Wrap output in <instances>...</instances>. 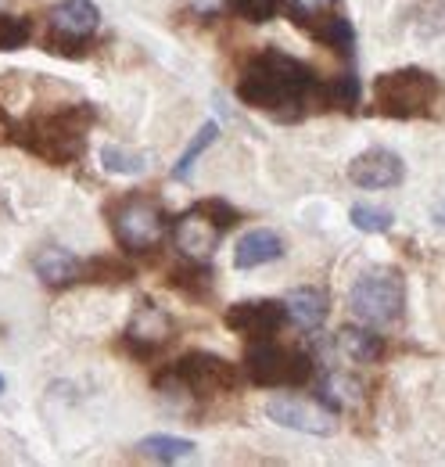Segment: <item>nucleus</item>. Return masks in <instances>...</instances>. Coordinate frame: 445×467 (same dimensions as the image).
<instances>
[{
  "label": "nucleus",
  "instance_id": "1",
  "mask_svg": "<svg viewBox=\"0 0 445 467\" xmlns=\"http://www.w3.org/2000/svg\"><path fill=\"white\" fill-rule=\"evenodd\" d=\"M237 98L277 119H298L309 109H320V79L305 61L270 47L241 72Z\"/></svg>",
  "mask_w": 445,
  "mask_h": 467
},
{
  "label": "nucleus",
  "instance_id": "2",
  "mask_svg": "<svg viewBox=\"0 0 445 467\" xmlns=\"http://www.w3.org/2000/svg\"><path fill=\"white\" fill-rule=\"evenodd\" d=\"M90 126H94L90 105H68V109L29 119L22 130H15V133H22L15 140L51 166H72L87 151V130Z\"/></svg>",
  "mask_w": 445,
  "mask_h": 467
},
{
  "label": "nucleus",
  "instance_id": "3",
  "mask_svg": "<svg viewBox=\"0 0 445 467\" xmlns=\"http://www.w3.org/2000/svg\"><path fill=\"white\" fill-rule=\"evenodd\" d=\"M442 87L424 68L381 72L370 87V109L385 119H424L435 112Z\"/></svg>",
  "mask_w": 445,
  "mask_h": 467
},
{
  "label": "nucleus",
  "instance_id": "4",
  "mask_svg": "<svg viewBox=\"0 0 445 467\" xmlns=\"http://www.w3.org/2000/svg\"><path fill=\"white\" fill-rule=\"evenodd\" d=\"M348 306L352 313L367 324V327H391L402 320V309H406V285H402V274L391 270V266H374L367 270L352 292H348Z\"/></svg>",
  "mask_w": 445,
  "mask_h": 467
},
{
  "label": "nucleus",
  "instance_id": "5",
  "mask_svg": "<svg viewBox=\"0 0 445 467\" xmlns=\"http://www.w3.org/2000/svg\"><path fill=\"white\" fill-rule=\"evenodd\" d=\"M244 370L259 389H280V385H305L316 374L313 356L280 349L274 338H255L244 349Z\"/></svg>",
  "mask_w": 445,
  "mask_h": 467
},
{
  "label": "nucleus",
  "instance_id": "6",
  "mask_svg": "<svg viewBox=\"0 0 445 467\" xmlns=\"http://www.w3.org/2000/svg\"><path fill=\"white\" fill-rule=\"evenodd\" d=\"M111 231H115V241L122 244V252L144 255V252L162 244V237H166V213L155 202H148V198H129V202H122L115 209Z\"/></svg>",
  "mask_w": 445,
  "mask_h": 467
},
{
  "label": "nucleus",
  "instance_id": "7",
  "mask_svg": "<svg viewBox=\"0 0 445 467\" xmlns=\"http://www.w3.org/2000/svg\"><path fill=\"white\" fill-rule=\"evenodd\" d=\"M187 389L191 396H220V392H233L241 374L230 359H222L216 352H187L183 359H176L169 367Z\"/></svg>",
  "mask_w": 445,
  "mask_h": 467
},
{
  "label": "nucleus",
  "instance_id": "8",
  "mask_svg": "<svg viewBox=\"0 0 445 467\" xmlns=\"http://www.w3.org/2000/svg\"><path fill=\"white\" fill-rule=\"evenodd\" d=\"M266 417L277 420L280 428H291V431H302V435H334L337 431V420L327 407L320 403H305V400H295V396H277L266 403Z\"/></svg>",
  "mask_w": 445,
  "mask_h": 467
},
{
  "label": "nucleus",
  "instance_id": "9",
  "mask_svg": "<svg viewBox=\"0 0 445 467\" xmlns=\"http://www.w3.org/2000/svg\"><path fill=\"white\" fill-rule=\"evenodd\" d=\"M222 324H226L233 335L248 338V342H255V338H274L280 331V324H284V306H280V302H270V298H259V302H233V306H226Z\"/></svg>",
  "mask_w": 445,
  "mask_h": 467
},
{
  "label": "nucleus",
  "instance_id": "10",
  "mask_svg": "<svg viewBox=\"0 0 445 467\" xmlns=\"http://www.w3.org/2000/svg\"><path fill=\"white\" fill-rule=\"evenodd\" d=\"M348 180L363 191H385L406 180V162L391 148H367L348 162Z\"/></svg>",
  "mask_w": 445,
  "mask_h": 467
},
{
  "label": "nucleus",
  "instance_id": "11",
  "mask_svg": "<svg viewBox=\"0 0 445 467\" xmlns=\"http://www.w3.org/2000/svg\"><path fill=\"white\" fill-rule=\"evenodd\" d=\"M101 11L94 0H61L51 11V47L61 44H83L98 33Z\"/></svg>",
  "mask_w": 445,
  "mask_h": 467
},
{
  "label": "nucleus",
  "instance_id": "12",
  "mask_svg": "<svg viewBox=\"0 0 445 467\" xmlns=\"http://www.w3.org/2000/svg\"><path fill=\"white\" fill-rule=\"evenodd\" d=\"M169 338H172V320L162 306H155L151 298H144L133 317H129V327H126V346L137 352V356H151L155 349H162Z\"/></svg>",
  "mask_w": 445,
  "mask_h": 467
},
{
  "label": "nucleus",
  "instance_id": "13",
  "mask_svg": "<svg viewBox=\"0 0 445 467\" xmlns=\"http://www.w3.org/2000/svg\"><path fill=\"white\" fill-rule=\"evenodd\" d=\"M172 244L180 248L183 259H198V263H205V259L216 252V244H220V231H216L205 216L187 213V216H180L176 227H172Z\"/></svg>",
  "mask_w": 445,
  "mask_h": 467
},
{
  "label": "nucleus",
  "instance_id": "14",
  "mask_svg": "<svg viewBox=\"0 0 445 467\" xmlns=\"http://www.w3.org/2000/svg\"><path fill=\"white\" fill-rule=\"evenodd\" d=\"M284 255V241L270 227H255L233 244V266L237 270H259L266 263H277Z\"/></svg>",
  "mask_w": 445,
  "mask_h": 467
},
{
  "label": "nucleus",
  "instance_id": "15",
  "mask_svg": "<svg viewBox=\"0 0 445 467\" xmlns=\"http://www.w3.org/2000/svg\"><path fill=\"white\" fill-rule=\"evenodd\" d=\"M284 317L295 320L302 331H320L327 313H331V302L320 288H295V292L284 295Z\"/></svg>",
  "mask_w": 445,
  "mask_h": 467
},
{
  "label": "nucleus",
  "instance_id": "16",
  "mask_svg": "<svg viewBox=\"0 0 445 467\" xmlns=\"http://www.w3.org/2000/svg\"><path fill=\"white\" fill-rule=\"evenodd\" d=\"M302 26H305V33H309L316 44L331 47V51H337V55H352V47H356V29H352V22H348L337 7L324 11V15L305 18Z\"/></svg>",
  "mask_w": 445,
  "mask_h": 467
},
{
  "label": "nucleus",
  "instance_id": "17",
  "mask_svg": "<svg viewBox=\"0 0 445 467\" xmlns=\"http://www.w3.org/2000/svg\"><path fill=\"white\" fill-rule=\"evenodd\" d=\"M33 270L47 288H68L79 281V259L65 248H55V244L33 255Z\"/></svg>",
  "mask_w": 445,
  "mask_h": 467
},
{
  "label": "nucleus",
  "instance_id": "18",
  "mask_svg": "<svg viewBox=\"0 0 445 467\" xmlns=\"http://www.w3.org/2000/svg\"><path fill=\"white\" fill-rule=\"evenodd\" d=\"M316 400H320V407H327L331 413H341V410L356 407L363 400V381L345 374V370H327L316 381Z\"/></svg>",
  "mask_w": 445,
  "mask_h": 467
},
{
  "label": "nucleus",
  "instance_id": "19",
  "mask_svg": "<svg viewBox=\"0 0 445 467\" xmlns=\"http://www.w3.org/2000/svg\"><path fill=\"white\" fill-rule=\"evenodd\" d=\"M334 349L341 352L348 363H378L381 352H385V342H381V335H374L363 324V327H341L334 335Z\"/></svg>",
  "mask_w": 445,
  "mask_h": 467
},
{
  "label": "nucleus",
  "instance_id": "20",
  "mask_svg": "<svg viewBox=\"0 0 445 467\" xmlns=\"http://www.w3.org/2000/svg\"><path fill=\"white\" fill-rule=\"evenodd\" d=\"M137 450L148 461H159V464H180V461L198 457V446L191 439H183V435H148V439H140Z\"/></svg>",
  "mask_w": 445,
  "mask_h": 467
},
{
  "label": "nucleus",
  "instance_id": "21",
  "mask_svg": "<svg viewBox=\"0 0 445 467\" xmlns=\"http://www.w3.org/2000/svg\"><path fill=\"white\" fill-rule=\"evenodd\" d=\"M172 292L187 295V298H209L212 295V274L198 263V259H187L183 266H176L166 281Z\"/></svg>",
  "mask_w": 445,
  "mask_h": 467
},
{
  "label": "nucleus",
  "instance_id": "22",
  "mask_svg": "<svg viewBox=\"0 0 445 467\" xmlns=\"http://www.w3.org/2000/svg\"><path fill=\"white\" fill-rule=\"evenodd\" d=\"M101 166L115 176H144L151 170V155L137 151V148H122V144H105L101 148Z\"/></svg>",
  "mask_w": 445,
  "mask_h": 467
},
{
  "label": "nucleus",
  "instance_id": "23",
  "mask_svg": "<svg viewBox=\"0 0 445 467\" xmlns=\"http://www.w3.org/2000/svg\"><path fill=\"white\" fill-rule=\"evenodd\" d=\"M133 277V266L111 255H94L87 263H79V281L87 285H126Z\"/></svg>",
  "mask_w": 445,
  "mask_h": 467
},
{
  "label": "nucleus",
  "instance_id": "24",
  "mask_svg": "<svg viewBox=\"0 0 445 467\" xmlns=\"http://www.w3.org/2000/svg\"><path fill=\"white\" fill-rule=\"evenodd\" d=\"M413 33L417 36H442L445 33V0H420L413 7Z\"/></svg>",
  "mask_w": 445,
  "mask_h": 467
},
{
  "label": "nucleus",
  "instance_id": "25",
  "mask_svg": "<svg viewBox=\"0 0 445 467\" xmlns=\"http://www.w3.org/2000/svg\"><path fill=\"white\" fill-rule=\"evenodd\" d=\"M348 220H352V227H356V231H363V234H388L391 223H395L391 209H385V205H367V202L352 205Z\"/></svg>",
  "mask_w": 445,
  "mask_h": 467
},
{
  "label": "nucleus",
  "instance_id": "26",
  "mask_svg": "<svg viewBox=\"0 0 445 467\" xmlns=\"http://www.w3.org/2000/svg\"><path fill=\"white\" fill-rule=\"evenodd\" d=\"M216 133H220V126H216V122H205V126L198 130V137L187 144V151L180 155V162L172 166V173H169V176H172V180H187V176H191V170H194V162H198V159L205 155V148L216 140Z\"/></svg>",
  "mask_w": 445,
  "mask_h": 467
},
{
  "label": "nucleus",
  "instance_id": "27",
  "mask_svg": "<svg viewBox=\"0 0 445 467\" xmlns=\"http://www.w3.org/2000/svg\"><path fill=\"white\" fill-rule=\"evenodd\" d=\"M191 213H198V216H205L216 231H230L237 220H241V213L230 205V202H222V198H202V202H194V209Z\"/></svg>",
  "mask_w": 445,
  "mask_h": 467
},
{
  "label": "nucleus",
  "instance_id": "28",
  "mask_svg": "<svg viewBox=\"0 0 445 467\" xmlns=\"http://www.w3.org/2000/svg\"><path fill=\"white\" fill-rule=\"evenodd\" d=\"M33 36V26L29 18H18V15H0V51H22Z\"/></svg>",
  "mask_w": 445,
  "mask_h": 467
},
{
  "label": "nucleus",
  "instance_id": "29",
  "mask_svg": "<svg viewBox=\"0 0 445 467\" xmlns=\"http://www.w3.org/2000/svg\"><path fill=\"white\" fill-rule=\"evenodd\" d=\"M248 22H266V18H274L280 11V4L284 0H230Z\"/></svg>",
  "mask_w": 445,
  "mask_h": 467
},
{
  "label": "nucleus",
  "instance_id": "30",
  "mask_svg": "<svg viewBox=\"0 0 445 467\" xmlns=\"http://www.w3.org/2000/svg\"><path fill=\"white\" fill-rule=\"evenodd\" d=\"M287 7H291V15H295V22H305V18H313V15H324V11L337 7V0H287Z\"/></svg>",
  "mask_w": 445,
  "mask_h": 467
},
{
  "label": "nucleus",
  "instance_id": "31",
  "mask_svg": "<svg viewBox=\"0 0 445 467\" xmlns=\"http://www.w3.org/2000/svg\"><path fill=\"white\" fill-rule=\"evenodd\" d=\"M226 4H230V0H191V11H194L198 18H216V15L226 11Z\"/></svg>",
  "mask_w": 445,
  "mask_h": 467
},
{
  "label": "nucleus",
  "instance_id": "32",
  "mask_svg": "<svg viewBox=\"0 0 445 467\" xmlns=\"http://www.w3.org/2000/svg\"><path fill=\"white\" fill-rule=\"evenodd\" d=\"M11 133H15V122H11L7 112L0 109V144H7V140H11Z\"/></svg>",
  "mask_w": 445,
  "mask_h": 467
},
{
  "label": "nucleus",
  "instance_id": "33",
  "mask_svg": "<svg viewBox=\"0 0 445 467\" xmlns=\"http://www.w3.org/2000/svg\"><path fill=\"white\" fill-rule=\"evenodd\" d=\"M431 216H435V223L445 231V202H439V205H435V213H431Z\"/></svg>",
  "mask_w": 445,
  "mask_h": 467
},
{
  "label": "nucleus",
  "instance_id": "34",
  "mask_svg": "<svg viewBox=\"0 0 445 467\" xmlns=\"http://www.w3.org/2000/svg\"><path fill=\"white\" fill-rule=\"evenodd\" d=\"M0 392H4V378H0Z\"/></svg>",
  "mask_w": 445,
  "mask_h": 467
},
{
  "label": "nucleus",
  "instance_id": "35",
  "mask_svg": "<svg viewBox=\"0 0 445 467\" xmlns=\"http://www.w3.org/2000/svg\"><path fill=\"white\" fill-rule=\"evenodd\" d=\"M0 4H4V0H0Z\"/></svg>",
  "mask_w": 445,
  "mask_h": 467
}]
</instances>
